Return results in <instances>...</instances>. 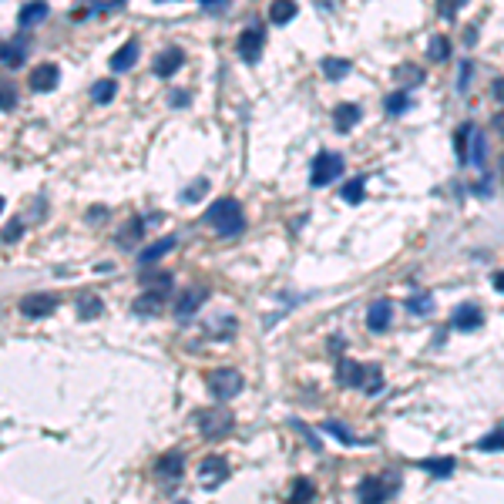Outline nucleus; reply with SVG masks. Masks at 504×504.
Returning <instances> with one entry per match:
<instances>
[{"mask_svg": "<svg viewBox=\"0 0 504 504\" xmlns=\"http://www.w3.org/2000/svg\"><path fill=\"white\" fill-rule=\"evenodd\" d=\"M471 125H464V128H457V135H454V145H457V158L461 162H467V135H471Z\"/></svg>", "mask_w": 504, "mask_h": 504, "instance_id": "38", "label": "nucleus"}, {"mask_svg": "<svg viewBox=\"0 0 504 504\" xmlns=\"http://www.w3.org/2000/svg\"><path fill=\"white\" fill-rule=\"evenodd\" d=\"M24 54H27V40L24 38L7 40V44H4V67H21L24 65Z\"/></svg>", "mask_w": 504, "mask_h": 504, "instance_id": "22", "label": "nucleus"}, {"mask_svg": "<svg viewBox=\"0 0 504 504\" xmlns=\"http://www.w3.org/2000/svg\"><path fill=\"white\" fill-rule=\"evenodd\" d=\"M393 81H397V84H401V91H407L410 88V84H420V81H424V71H420V67L417 65H401L397 67V71H393Z\"/></svg>", "mask_w": 504, "mask_h": 504, "instance_id": "24", "label": "nucleus"}, {"mask_svg": "<svg viewBox=\"0 0 504 504\" xmlns=\"http://www.w3.org/2000/svg\"><path fill=\"white\" fill-rule=\"evenodd\" d=\"M208 390H212V397L215 401H233L242 393V374L239 370H229V366H219V370H212L206 376Z\"/></svg>", "mask_w": 504, "mask_h": 504, "instance_id": "2", "label": "nucleus"}, {"mask_svg": "<svg viewBox=\"0 0 504 504\" xmlns=\"http://www.w3.org/2000/svg\"><path fill=\"white\" fill-rule=\"evenodd\" d=\"M44 17H47V4H44V0H30V4H24V7H21V13H17V24L27 30V27H38Z\"/></svg>", "mask_w": 504, "mask_h": 504, "instance_id": "16", "label": "nucleus"}, {"mask_svg": "<svg viewBox=\"0 0 504 504\" xmlns=\"http://www.w3.org/2000/svg\"><path fill=\"white\" fill-rule=\"evenodd\" d=\"M21 239V222H7V229H4V242L11 246V242H17Z\"/></svg>", "mask_w": 504, "mask_h": 504, "instance_id": "42", "label": "nucleus"}, {"mask_svg": "<svg viewBox=\"0 0 504 504\" xmlns=\"http://www.w3.org/2000/svg\"><path fill=\"white\" fill-rule=\"evenodd\" d=\"M54 306H57V299H54V296H38V293L21 299V313H24V316H30V320H38V316H51Z\"/></svg>", "mask_w": 504, "mask_h": 504, "instance_id": "11", "label": "nucleus"}, {"mask_svg": "<svg viewBox=\"0 0 504 504\" xmlns=\"http://www.w3.org/2000/svg\"><path fill=\"white\" fill-rule=\"evenodd\" d=\"M206 225L215 229V235H239L246 229V212L235 198H219L206 212Z\"/></svg>", "mask_w": 504, "mask_h": 504, "instance_id": "1", "label": "nucleus"}, {"mask_svg": "<svg viewBox=\"0 0 504 504\" xmlns=\"http://www.w3.org/2000/svg\"><path fill=\"white\" fill-rule=\"evenodd\" d=\"M208 299V289L206 286H192V289H185L179 296V303H175V316L179 320H189V316H195L198 313V306Z\"/></svg>", "mask_w": 504, "mask_h": 504, "instance_id": "7", "label": "nucleus"}, {"mask_svg": "<svg viewBox=\"0 0 504 504\" xmlns=\"http://www.w3.org/2000/svg\"><path fill=\"white\" fill-rule=\"evenodd\" d=\"M427 54H430V61H444V57H451V40L444 38V34H434L430 44H427Z\"/></svg>", "mask_w": 504, "mask_h": 504, "instance_id": "28", "label": "nucleus"}, {"mask_svg": "<svg viewBox=\"0 0 504 504\" xmlns=\"http://www.w3.org/2000/svg\"><path fill=\"white\" fill-rule=\"evenodd\" d=\"M494 98H498V101L504 104V78H501V81H494Z\"/></svg>", "mask_w": 504, "mask_h": 504, "instance_id": "45", "label": "nucleus"}, {"mask_svg": "<svg viewBox=\"0 0 504 504\" xmlns=\"http://www.w3.org/2000/svg\"><path fill=\"white\" fill-rule=\"evenodd\" d=\"M417 467H424L427 474H434V478H451L454 474V457H427V461H420Z\"/></svg>", "mask_w": 504, "mask_h": 504, "instance_id": "23", "label": "nucleus"}, {"mask_svg": "<svg viewBox=\"0 0 504 504\" xmlns=\"http://www.w3.org/2000/svg\"><path fill=\"white\" fill-rule=\"evenodd\" d=\"M320 67H323V74L330 81H340V78H347L349 74V61H343V57H326Z\"/></svg>", "mask_w": 504, "mask_h": 504, "instance_id": "27", "label": "nucleus"}, {"mask_svg": "<svg viewBox=\"0 0 504 504\" xmlns=\"http://www.w3.org/2000/svg\"><path fill=\"white\" fill-rule=\"evenodd\" d=\"M181 65H185V54H181L179 47H165V51L155 57V74L158 78H172Z\"/></svg>", "mask_w": 504, "mask_h": 504, "instance_id": "13", "label": "nucleus"}, {"mask_svg": "<svg viewBox=\"0 0 504 504\" xmlns=\"http://www.w3.org/2000/svg\"><path fill=\"white\" fill-rule=\"evenodd\" d=\"M13 104H17V94H13L11 84H4V111H11Z\"/></svg>", "mask_w": 504, "mask_h": 504, "instance_id": "43", "label": "nucleus"}, {"mask_svg": "<svg viewBox=\"0 0 504 504\" xmlns=\"http://www.w3.org/2000/svg\"><path fill=\"white\" fill-rule=\"evenodd\" d=\"M158 4H165V0H158Z\"/></svg>", "mask_w": 504, "mask_h": 504, "instance_id": "51", "label": "nucleus"}, {"mask_svg": "<svg viewBox=\"0 0 504 504\" xmlns=\"http://www.w3.org/2000/svg\"><path fill=\"white\" fill-rule=\"evenodd\" d=\"M383 108H387V115H401V111H407V108H410V91H393L387 101H383Z\"/></svg>", "mask_w": 504, "mask_h": 504, "instance_id": "29", "label": "nucleus"}, {"mask_svg": "<svg viewBox=\"0 0 504 504\" xmlns=\"http://www.w3.org/2000/svg\"><path fill=\"white\" fill-rule=\"evenodd\" d=\"M407 306H410V313H414V316H427V313L434 310V296H430V293H420V296H414Z\"/></svg>", "mask_w": 504, "mask_h": 504, "instance_id": "34", "label": "nucleus"}, {"mask_svg": "<svg viewBox=\"0 0 504 504\" xmlns=\"http://www.w3.org/2000/svg\"><path fill=\"white\" fill-rule=\"evenodd\" d=\"M198 4H202V7H222L225 0H198Z\"/></svg>", "mask_w": 504, "mask_h": 504, "instance_id": "48", "label": "nucleus"}, {"mask_svg": "<svg viewBox=\"0 0 504 504\" xmlns=\"http://www.w3.org/2000/svg\"><path fill=\"white\" fill-rule=\"evenodd\" d=\"M478 451H504V430H494L478 440Z\"/></svg>", "mask_w": 504, "mask_h": 504, "instance_id": "37", "label": "nucleus"}, {"mask_svg": "<svg viewBox=\"0 0 504 504\" xmlns=\"http://www.w3.org/2000/svg\"><path fill=\"white\" fill-rule=\"evenodd\" d=\"M360 115H363V111H360V104H353V101H347V104H336V108H333V128L347 135V131H353V125L360 121Z\"/></svg>", "mask_w": 504, "mask_h": 504, "instance_id": "12", "label": "nucleus"}, {"mask_svg": "<svg viewBox=\"0 0 504 504\" xmlns=\"http://www.w3.org/2000/svg\"><path fill=\"white\" fill-rule=\"evenodd\" d=\"M198 427H202V434L206 437H222V434H229L233 430V414L229 410H219V407H212V410H202L198 414Z\"/></svg>", "mask_w": 504, "mask_h": 504, "instance_id": "5", "label": "nucleus"}, {"mask_svg": "<svg viewBox=\"0 0 504 504\" xmlns=\"http://www.w3.org/2000/svg\"><path fill=\"white\" fill-rule=\"evenodd\" d=\"M229 478V461L225 457H206L202 464H198V484L202 488H219L222 481Z\"/></svg>", "mask_w": 504, "mask_h": 504, "instance_id": "6", "label": "nucleus"}, {"mask_svg": "<svg viewBox=\"0 0 504 504\" xmlns=\"http://www.w3.org/2000/svg\"><path fill=\"white\" fill-rule=\"evenodd\" d=\"M484 155H488V148H484V135L474 131V155H471V162H474V165H484Z\"/></svg>", "mask_w": 504, "mask_h": 504, "instance_id": "40", "label": "nucleus"}, {"mask_svg": "<svg viewBox=\"0 0 504 504\" xmlns=\"http://www.w3.org/2000/svg\"><path fill=\"white\" fill-rule=\"evenodd\" d=\"M494 128H498V131L504 135V115H498V118H494Z\"/></svg>", "mask_w": 504, "mask_h": 504, "instance_id": "49", "label": "nucleus"}, {"mask_svg": "<svg viewBox=\"0 0 504 504\" xmlns=\"http://www.w3.org/2000/svg\"><path fill=\"white\" fill-rule=\"evenodd\" d=\"M467 78H471V65H461V91L467 88Z\"/></svg>", "mask_w": 504, "mask_h": 504, "instance_id": "46", "label": "nucleus"}, {"mask_svg": "<svg viewBox=\"0 0 504 504\" xmlns=\"http://www.w3.org/2000/svg\"><path fill=\"white\" fill-rule=\"evenodd\" d=\"M142 233H145L142 219H131V222H128V229L118 235V239H121V246H131V242H138V239H142Z\"/></svg>", "mask_w": 504, "mask_h": 504, "instance_id": "35", "label": "nucleus"}, {"mask_svg": "<svg viewBox=\"0 0 504 504\" xmlns=\"http://www.w3.org/2000/svg\"><path fill=\"white\" fill-rule=\"evenodd\" d=\"M115 91H118L115 81H98V84L91 88V98H94L98 104H108L111 98H115Z\"/></svg>", "mask_w": 504, "mask_h": 504, "instance_id": "31", "label": "nucleus"}, {"mask_svg": "<svg viewBox=\"0 0 504 504\" xmlns=\"http://www.w3.org/2000/svg\"><path fill=\"white\" fill-rule=\"evenodd\" d=\"M206 192H208V181H206V179H195L192 185L181 192V202H198V198H202Z\"/></svg>", "mask_w": 504, "mask_h": 504, "instance_id": "36", "label": "nucleus"}, {"mask_svg": "<svg viewBox=\"0 0 504 504\" xmlns=\"http://www.w3.org/2000/svg\"><path fill=\"white\" fill-rule=\"evenodd\" d=\"M393 488H397V481L390 478H366L357 488V494H360V504H387L393 498Z\"/></svg>", "mask_w": 504, "mask_h": 504, "instance_id": "4", "label": "nucleus"}, {"mask_svg": "<svg viewBox=\"0 0 504 504\" xmlns=\"http://www.w3.org/2000/svg\"><path fill=\"white\" fill-rule=\"evenodd\" d=\"M313 494H316V488H313V481H310V478H293L286 504H310V501H313Z\"/></svg>", "mask_w": 504, "mask_h": 504, "instance_id": "19", "label": "nucleus"}, {"mask_svg": "<svg viewBox=\"0 0 504 504\" xmlns=\"http://www.w3.org/2000/svg\"><path fill=\"white\" fill-rule=\"evenodd\" d=\"M343 172V158L336 155V152H320V155L313 158V168H310V181L313 185H330V181L336 179Z\"/></svg>", "mask_w": 504, "mask_h": 504, "instance_id": "3", "label": "nucleus"}, {"mask_svg": "<svg viewBox=\"0 0 504 504\" xmlns=\"http://www.w3.org/2000/svg\"><path fill=\"white\" fill-rule=\"evenodd\" d=\"M179 504H189V501H179Z\"/></svg>", "mask_w": 504, "mask_h": 504, "instance_id": "50", "label": "nucleus"}, {"mask_svg": "<svg viewBox=\"0 0 504 504\" xmlns=\"http://www.w3.org/2000/svg\"><path fill=\"white\" fill-rule=\"evenodd\" d=\"M138 54H142L138 40H125V47L111 57V71H128V67H135L138 65Z\"/></svg>", "mask_w": 504, "mask_h": 504, "instance_id": "17", "label": "nucleus"}, {"mask_svg": "<svg viewBox=\"0 0 504 504\" xmlns=\"http://www.w3.org/2000/svg\"><path fill=\"white\" fill-rule=\"evenodd\" d=\"M172 104H179V108L181 104H189V94H172Z\"/></svg>", "mask_w": 504, "mask_h": 504, "instance_id": "47", "label": "nucleus"}, {"mask_svg": "<svg viewBox=\"0 0 504 504\" xmlns=\"http://www.w3.org/2000/svg\"><path fill=\"white\" fill-rule=\"evenodd\" d=\"M158 303H162V299H155V296H142L138 303H135V310H138V313H155Z\"/></svg>", "mask_w": 504, "mask_h": 504, "instance_id": "41", "label": "nucleus"}, {"mask_svg": "<svg viewBox=\"0 0 504 504\" xmlns=\"http://www.w3.org/2000/svg\"><path fill=\"white\" fill-rule=\"evenodd\" d=\"M57 81H61V67L51 65V61H44V65H38L34 71H30V88L38 91H54L57 88Z\"/></svg>", "mask_w": 504, "mask_h": 504, "instance_id": "9", "label": "nucleus"}, {"mask_svg": "<svg viewBox=\"0 0 504 504\" xmlns=\"http://www.w3.org/2000/svg\"><path fill=\"white\" fill-rule=\"evenodd\" d=\"M181 464H185V457H181L179 451H168L158 457V464H155V474L158 478H165V481H179L181 478Z\"/></svg>", "mask_w": 504, "mask_h": 504, "instance_id": "14", "label": "nucleus"}, {"mask_svg": "<svg viewBox=\"0 0 504 504\" xmlns=\"http://www.w3.org/2000/svg\"><path fill=\"white\" fill-rule=\"evenodd\" d=\"M323 430H326V434H333V437H340L343 444H360V440L353 437V430H347V427L340 424V420H326Z\"/></svg>", "mask_w": 504, "mask_h": 504, "instance_id": "33", "label": "nucleus"}, {"mask_svg": "<svg viewBox=\"0 0 504 504\" xmlns=\"http://www.w3.org/2000/svg\"><path fill=\"white\" fill-rule=\"evenodd\" d=\"M336 380H340L343 387H360L363 383V366L357 360H340V366H336Z\"/></svg>", "mask_w": 504, "mask_h": 504, "instance_id": "18", "label": "nucleus"}, {"mask_svg": "<svg viewBox=\"0 0 504 504\" xmlns=\"http://www.w3.org/2000/svg\"><path fill=\"white\" fill-rule=\"evenodd\" d=\"M168 249H175V235H165V239L152 242V246L145 249V252H138V262H142V266H148V262H158V259L165 256Z\"/></svg>", "mask_w": 504, "mask_h": 504, "instance_id": "21", "label": "nucleus"}, {"mask_svg": "<svg viewBox=\"0 0 504 504\" xmlns=\"http://www.w3.org/2000/svg\"><path fill=\"white\" fill-rule=\"evenodd\" d=\"M491 286L498 289V293H504V269H501V272H494V276H491Z\"/></svg>", "mask_w": 504, "mask_h": 504, "instance_id": "44", "label": "nucleus"}, {"mask_svg": "<svg viewBox=\"0 0 504 504\" xmlns=\"http://www.w3.org/2000/svg\"><path fill=\"white\" fill-rule=\"evenodd\" d=\"M363 192H366V185H363V179H349L347 185H343V192H340V198H347L349 206H357V202H363Z\"/></svg>", "mask_w": 504, "mask_h": 504, "instance_id": "30", "label": "nucleus"}, {"mask_svg": "<svg viewBox=\"0 0 504 504\" xmlns=\"http://www.w3.org/2000/svg\"><path fill=\"white\" fill-rule=\"evenodd\" d=\"M467 0H437V13L440 17H447V21H451L454 13L461 11V7H464Z\"/></svg>", "mask_w": 504, "mask_h": 504, "instance_id": "39", "label": "nucleus"}, {"mask_svg": "<svg viewBox=\"0 0 504 504\" xmlns=\"http://www.w3.org/2000/svg\"><path fill=\"white\" fill-rule=\"evenodd\" d=\"M145 289H148V296L165 299L168 293H172V276H168V272H158V276H148V279H145Z\"/></svg>", "mask_w": 504, "mask_h": 504, "instance_id": "25", "label": "nucleus"}, {"mask_svg": "<svg viewBox=\"0 0 504 504\" xmlns=\"http://www.w3.org/2000/svg\"><path fill=\"white\" fill-rule=\"evenodd\" d=\"M390 320H393V313H390V303H383V299H376L374 306L366 310V326H370L374 333H383L390 326Z\"/></svg>", "mask_w": 504, "mask_h": 504, "instance_id": "15", "label": "nucleus"}, {"mask_svg": "<svg viewBox=\"0 0 504 504\" xmlns=\"http://www.w3.org/2000/svg\"><path fill=\"white\" fill-rule=\"evenodd\" d=\"M454 330H461V333H471V330H478L481 323H484V313H481V306H474V303H464V306H457L454 310Z\"/></svg>", "mask_w": 504, "mask_h": 504, "instance_id": "10", "label": "nucleus"}, {"mask_svg": "<svg viewBox=\"0 0 504 504\" xmlns=\"http://www.w3.org/2000/svg\"><path fill=\"white\" fill-rule=\"evenodd\" d=\"M296 17V0H272L269 4V21L272 24H289Z\"/></svg>", "mask_w": 504, "mask_h": 504, "instance_id": "20", "label": "nucleus"}, {"mask_svg": "<svg viewBox=\"0 0 504 504\" xmlns=\"http://www.w3.org/2000/svg\"><path fill=\"white\" fill-rule=\"evenodd\" d=\"M78 306H81V310H78V316H81V320H91V316H101V310H104V306H101V299H98V296H81V303H78Z\"/></svg>", "mask_w": 504, "mask_h": 504, "instance_id": "32", "label": "nucleus"}, {"mask_svg": "<svg viewBox=\"0 0 504 504\" xmlns=\"http://www.w3.org/2000/svg\"><path fill=\"white\" fill-rule=\"evenodd\" d=\"M360 390H366V393H380V390H383V374H380V366H376V363L363 366V383H360Z\"/></svg>", "mask_w": 504, "mask_h": 504, "instance_id": "26", "label": "nucleus"}, {"mask_svg": "<svg viewBox=\"0 0 504 504\" xmlns=\"http://www.w3.org/2000/svg\"><path fill=\"white\" fill-rule=\"evenodd\" d=\"M262 44H266V38H262L259 27L242 30V38H239V57H242L246 65H256L259 57H262Z\"/></svg>", "mask_w": 504, "mask_h": 504, "instance_id": "8", "label": "nucleus"}]
</instances>
